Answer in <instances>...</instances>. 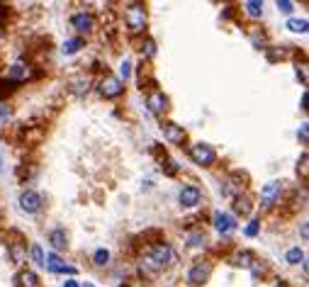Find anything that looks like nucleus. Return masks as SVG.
<instances>
[{
    "mask_svg": "<svg viewBox=\"0 0 309 287\" xmlns=\"http://www.w3.org/2000/svg\"><path fill=\"white\" fill-rule=\"evenodd\" d=\"M173 261H176L173 248L166 246V243H158V246H154L151 253L144 258V268H149V270H163V268L171 265Z\"/></svg>",
    "mask_w": 309,
    "mask_h": 287,
    "instance_id": "obj_1",
    "label": "nucleus"
},
{
    "mask_svg": "<svg viewBox=\"0 0 309 287\" xmlns=\"http://www.w3.org/2000/svg\"><path fill=\"white\" fill-rule=\"evenodd\" d=\"M127 27L131 29V32H141L144 29V24H146V10L141 7V5H131V7H127Z\"/></svg>",
    "mask_w": 309,
    "mask_h": 287,
    "instance_id": "obj_2",
    "label": "nucleus"
},
{
    "mask_svg": "<svg viewBox=\"0 0 309 287\" xmlns=\"http://www.w3.org/2000/svg\"><path fill=\"white\" fill-rule=\"evenodd\" d=\"M190 156H192V161L195 163H200V166H212L214 163V148L209 146V144H195L192 148H190Z\"/></svg>",
    "mask_w": 309,
    "mask_h": 287,
    "instance_id": "obj_3",
    "label": "nucleus"
},
{
    "mask_svg": "<svg viewBox=\"0 0 309 287\" xmlns=\"http://www.w3.org/2000/svg\"><path fill=\"white\" fill-rule=\"evenodd\" d=\"M280 190H283V185H280L278 180H270V183L263 188V192H260V207H263V210H270V207L278 202Z\"/></svg>",
    "mask_w": 309,
    "mask_h": 287,
    "instance_id": "obj_4",
    "label": "nucleus"
},
{
    "mask_svg": "<svg viewBox=\"0 0 309 287\" xmlns=\"http://www.w3.org/2000/svg\"><path fill=\"white\" fill-rule=\"evenodd\" d=\"M209 275H212V265L209 263H195L190 268V273H187V283L190 285H202V283H207Z\"/></svg>",
    "mask_w": 309,
    "mask_h": 287,
    "instance_id": "obj_5",
    "label": "nucleus"
},
{
    "mask_svg": "<svg viewBox=\"0 0 309 287\" xmlns=\"http://www.w3.org/2000/svg\"><path fill=\"white\" fill-rule=\"evenodd\" d=\"M124 85L120 78H115V75H107V78H103V83H100V93L105 95V97H117V95H122Z\"/></svg>",
    "mask_w": 309,
    "mask_h": 287,
    "instance_id": "obj_6",
    "label": "nucleus"
},
{
    "mask_svg": "<svg viewBox=\"0 0 309 287\" xmlns=\"http://www.w3.org/2000/svg\"><path fill=\"white\" fill-rule=\"evenodd\" d=\"M20 207L25 210V212H39L42 210V195L39 192H32V190H27V192H22V197H20Z\"/></svg>",
    "mask_w": 309,
    "mask_h": 287,
    "instance_id": "obj_7",
    "label": "nucleus"
},
{
    "mask_svg": "<svg viewBox=\"0 0 309 287\" xmlns=\"http://www.w3.org/2000/svg\"><path fill=\"white\" fill-rule=\"evenodd\" d=\"M44 265H47V268H49L52 273H71V275L76 273V268H73V265H68V263H63V261L59 258V256H56V253L47 256V258H44Z\"/></svg>",
    "mask_w": 309,
    "mask_h": 287,
    "instance_id": "obj_8",
    "label": "nucleus"
},
{
    "mask_svg": "<svg viewBox=\"0 0 309 287\" xmlns=\"http://www.w3.org/2000/svg\"><path fill=\"white\" fill-rule=\"evenodd\" d=\"M214 226H217L219 234H232V231L236 229V221H234V216L232 215L217 212V215H214Z\"/></svg>",
    "mask_w": 309,
    "mask_h": 287,
    "instance_id": "obj_9",
    "label": "nucleus"
},
{
    "mask_svg": "<svg viewBox=\"0 0 309 287\" xmlns=\"http://www.w3.org/2000/svg\"><path fill=\"white\" fill-rule=\"evenodd\" d=\"M149 110L156 112V115L166 112V110H168V97H166L163 93H151V95H149Z\"/></svg>",
    "mask_w": 309,
    "mask_h": 287,
    "instance_id": "obj_10",
    "label": "nucleus"
},
{
    "mask_svg": "<svg viewBox=\"0 0 309 287\" xmlns=\"http://www.w3.org/2000/svg\"><path fill=\"white\" fill-rule=\"evenodd\" d=\"M163 137H166L171 144H183V139H185V132H183L178 124H173V122H166V124H163Z\"/></svg>",
    "mask_w": 309,
    "mask_h": 287,
    "instance_id": "obj_11",
    "label": "nucleus"
},
{
    "mask_svg": "<svg viewBox=\"0 0 309 287\" xmlns=\"http://www.w3.org/2000/svg\"><path fill=\"white\" fill-rule=\"evenodd\" d=\"M200 190L197 188H183L180 190V205H185V207H195L197 202H200Z\"/></svg>",
    "mask_w": 309,
    "mask_h": 287,
    "instance_id": "obj_12",
    "label": "nucleus"
},
{
    "mask_svg": "<svg viewBox=\"0 0 309 287\" xmlns=\"http://www.w3.org/2000/svg\"><path fill=\"white\" fill-rule=\"evenodd\" d=\"M27 78H29V69H27L22 61L12 64V69H10V80H12V83H22V80H27Z\"/></svg>",
    "mask_w": 309,
    "mask_h": 287,
    "instance_id": "obj_13",
    "label": "nucleus"
},
{
    "mask_svg": "<svg viewBox=\"0 0 309 287\" xmlns=\"http://www.w3.org/2000/svg\"><path fill=\"white\" fill-rule=\"evenodd\" d=\"M71 24H73L78 32H88V29L93 27V17H90V15H85V12H78V15H73Z\"/></svg>",
    "mask_w": 309,
    "mask_h": 287,
    "instance_id": "obj_14",
    "label": "nucleus"
},
{
    "mask_svg": "<svg viewBox=\"0 0 309 287\" xmlns=\"http://www.w3.org/2000/svg\"><path fill=\"white\" fill-rule=\"evenodd\" d=\"M17 280H20V285H22V287H39L37 275H34V273H29V270L20 273V275H17Z\"/></svg>",
    "mask_w": 309,
    "mask_h": 287,
    "instance_id": "obj_15",
    "label": "nucleus"
},
{
    "mask_svg": "<svg viewBox=\"0 0 309 287\" xmlns=\"http://www.w3.org/2000/svg\"><path fill=\"white\" fill-rule=\"evenodd\" d=\"M49 239H52V246H54V248H59V251H61V248H66V234H63L61 229H56V231H54Z\"/></svg>",
    "mask_w": 309,
    "mask_h": 287,
    "instance_id": "obj_16",
    "label": "nucleus"
},
{
    "mask_svg": "<svg viewBox=\"0 0 309 287\" xmlns=\"http://www.w3.org/2000/svg\"><path fill=\"white\" fill-rule=\"evenodd\" d=\"M246 12L251 15V17H260V15H263V2H258V0H248Z\"/></svg>",
    "mask_w": 309,
    "mask_h": 287,
    "instance_id": "obj_17",
    "label": "nucleus"
},
{
    "mask_svg": "<svg viewBox=\"0 0 309 287\" xmlns=\"http://www.w3.org/2000/svg\"><path fill=\"white\" fill-rule=\"evenodd\" d=\"M80 47H83V39H68V42L61 47V51L63 54H76Z\"/></svg>",
    "mask_w": 309,
    "mask_h": 287,
    "instance_id": "obj_18",
    "label": "nucleus"
},
{
    "mask_svg": "<svg viewBox=\"0 0 309 287\" xmlns=\"http://www.w3.org/2000/svg\"><path fill=\"white\" fill-rule=\"evenodd\" d=\"M285 258H287V263H292V265H297V263H302V261H305V253H302L300 248H290Z\"/></svg>",
    "mask_w": 309,
    "mask_h": 287,
    "instance_id": "obj_19",
    "label": "nucleus"
},
{
    "mask_svg": "<svg viewBox=\"0 0 309 287\" xmlns=\"http://www.w3.org/2000/svg\"><path fill=\"white\" fill-rule=\"evenodd\" d=\"M71 90H73L76 95H83V93H88V80H83V78H76V80L71 83Z\"/></svg>",
    "mask_w": 309,
    "mask_h": 287,
    "instance_id": "obj_20",
    "label": "nucleus"
},
{
    "mask_svg": "<svg viewBox=\"0 0 309 287\" xmlns=\"http://www.w3.org/2000/svg\"><path fill=\"white\" fill-rule=\"evenodd\" d=\"M236 265H241V268H251L253 265V256L248 253V251H244V253H239L236 256V261H234Z\"/></svg>",
    "mask_w": 309,
    "mask_h": 287,
    "instance_id": "obj_21",
    "label": "nucleus"
},
{
    "mask_svg": "<svg viewBox=\"0 0 309 287\" xmlns=\"http://www.w3.org/2000/svg\"><path fill=\"white\" fill-rule=\"evenodd\" d=\"M187 246H192V248H197V246H205V234H190L187 236Z\"/></svg>",
    "mask_w": 309,
    "mask_h": 287,
    "instance_id": "obj_22",
    "label": "nucleus"
},
{
    "mask_svg": "<svg viewBox=\"0 0 309 287\" xmlns=\"http://www.w3.org/2000/svg\"><path fill=\"white\" fill-rule=\"evenodd\" d=\"M287 27H290L292 32H307V20H290Z\"/></svg>",
    "mask_w": 309,
    "mask_h": 287,
    "instance_id": "obj_23",
    "label": "nucleus"
},
{
    "mask_svg": "<svg viewBox=\"0 0 309 287\" xmlns=\"http://www.w3.org/2000/svg\"><path fill=\"white\" fill-rule=\"evenodd\" d=\"M234 210H236V212H241V215H246L248 210H251V205H248V197H239V200L234 202Z\"/></svg>",
    "mask_w": 309,
    "mask_h": 287,
    "instance_id": "obj_24",
    "label": "nucleus"
},
{
    "mask_svg": "<svg viewBox=\"0 0 309 287\" xmlns=\"http://www.w3.org/2000/svg\"><path fill=\"white\" fill-rule=\"evenodd\" d=\"M32 258H34V263H39V265H44V253H42V248L34 243L32 246Z\"/></svg>",
    "mask_w": 309,
    "mask_h": 287,
    "instance_id": "obj_25",
    "label": "nucleus"
},
{
    "mask_svg": "<svg viewBox=\"0 0 309 287\" xmlns=\"http://www.w3.org/2000/svg\"><path fill=\"white\" fill-rule=\"evenodd\" d=\"M107 261H110V253H107V251H98V253H95V263H98V265H105Z\"/></svg>",
    "mask_w": 309,
    "mask_h": 287,
    "instance_id": "obj_26",
    "label": "nucleus"
},
{
    "mask_svg": "<svg viewBox=\"0 0 309 287\" xmlns=\"http://www.w3.org/2000/svg\"><path fill=\"white\" fill-rule=\"evenodd\" d=\"M278 7H280L283 12H292V7H295V5H292L290 0H283V2H278Z\"/></svg>",
    "mask_w": 309,
    "mask_h": 287,
    "instance_id": "obj_27",
    "label": "nucleus"
},
{
    "mask_svg": "<svg viewBox=\"0 0 309 287\" xmlns=\"http://www.w3.org/2000/svg\"><path fill=\"white\" fill-rule=\"evenodd\" d=\"M10 107H5V105H0V122H5V120H10Z\"/></svg>",
    "mask_w": 309,
    "mask_h": 287,
    "instance_id": "obj_28",
    "label": "nucleus"
},
{
    "mask_svg": "<svg viewBox=\"0 0 309 287\" xmlns=\"http://www.w3.org/2000/svg\"><path fill=\"white\" fill-rule=\"evenodd\" d=\"M246 234H248V236H256V234H258V221H251V224H248Z\"/></svg>",
    "mask_w": 309,
    "mask_h": 287,
    "instance_id": "obj_29",
    "label": "nucleus"
},
{
    "mask_svg": "<svg viewBox=\"0 0 309 287\" xmlns=\"http://www.w3.org/2000/svg\"><path fill=\"white\" fill-rule=\"evenodd\" d=\"M129 73H131V69H129V61H124L122 66H120V75H122V78H129Z\"/></svg>",
    "mask_w": 309,
    "mask_h": 287,
    "instance_id": "obj_30",
    "label": "nucleus"
},
{
    "mask_svg": "<svg viewBox=\"0 0 309 287\" xmlns=\"http://www.w3.org/2000/svg\"><path fill=\"white\" fill-rule=\"evenodd\" d=\"M63 287H78V283H73V280H66V283H63Z\"/></svg>",
    "mask_w": 309,
    "mask_h": 287,
    "instance_id": "obj_31",
    "label": "nucleus"
},
{
    "mask_svg": "<svg viewBox=\"0 0 309 287\" xmlns=\"http://www.w3.org/2000/svg\"><path fill=\"white\" fill-rule=\"evenodd\" d=\"M275 287H287L285 283H275Z\"/></svg>",
    "mask_w": 309,
    "mask_h": 287,
    "instance_id": "obj_32",
    "label": "nucleus"
},
{
    "mask_svg": "<svg viewBox=\"0 0 309 287\" xmlns=\"http://www.w3.org/2000/svg\"><path fill=\"white\" fill-rule=\"evenodd\" d=\"M85 287H93V285H90V283H88V285H85Z\"/></svg>",
    "mask_w": 309,
    "mask_h": 287,
    "instance_id": "obj_33",
    "label": "nucleus"
}]
</instances>
